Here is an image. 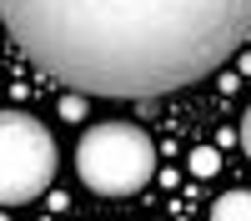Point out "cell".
<instances>
[{"mask_svg": "<svg viewBox=\"0 0 251 221\" xmlns=\"http://www.w3.org/2000/svg\"><path fill=\"white\" fill-rule=\"evenodd\" d=\"M25 60L80 96L151 100L221 71L251 0H0Z\"/></svg>", "mask_w": 251, "mask_h": 221, "instance_id": "6da1fadb", "label": "cell"}, {"mask_svg": "<svg viewBox=\"0 0 251 221\" xmlns=\"http://www.w3.org/2000/svg\"><path fill=\"white\" fill-rule=\"evenodd\" d=\"M75 171L96 196H136L156 176V146L131 121H96L75 146Z\"/></svg>", "mask_w": 251, "mask_h": 221, "instance_id": "7a4b0ae2", "label": "cell"}, {"mask_svg": "<svg viewBox=\"0 0 251 221\" xmlns=\"http://www.w3.org/2000/svg\"><path fill=\"white\" fill-rule=\"evenodd\" d=\"M55 136L30 111H0V206H25L55 181Z\"/></svg>", "mask_w": 251, "mask_h": 221, "instance_id": "3957f363", "label": "cell"}, {"mask_svg": "<svg viewBox=\"0 0 251 221\" xmlns=\"http://www.w3.org/2000/svg\"><path fill=\"white\" fill-rule=\"evenodd\" d=\"M211 221H251V191H226L211 201Z\"/></svg>", "mask_w": 251, "mask_h": 221, "instance_id": "277c9868", "label": "cell"}, {"mask_svg": "<svg viewBox=\"0 0 251 221\" xmlns=\"http://www.w3.org/2000/svg\"><path fill=\"white\" fill-rule=\"evenodd\" d=\"M216 166H221V161H216L211 146H196V151H191V171H196V176H211Z\"/></svg>", "mask_w": 251, "mask_h": 221, "instance_id": "5b68a950", "label": "cell"}, {"mask_svg": "<svg viewBox=\"0 0 251 221\" xmlns=\"http://www.w3.org/2000/svg\"><path fill=\"white\" fill-rule=\"evenodd\" d=\"M241 151H246V161H251V106H246V116H241Z\"/></svg>", "mask_w": 251, "mask_h": 221, "instance_id": "8992f818", "label": "cell"}]
</instances>
